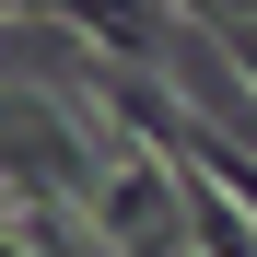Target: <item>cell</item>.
I'll use <instances>...</instances> for the list:
<instances>
[{"mask_svg":"<svg viewBox=\"0 0 257 257\" xmlns=\"http://www.w3.org/2000/svg\"><path fill=\"white\" fill-rule=\"evenodd\" d=\"M59 24H82V35H105L117 59H164V47H187V24L164 12V0H47Z\"/></svg>","mask_w":257,"mask_h":257,"instance_id":"obj_1","label":"cell"},{"mask_svg":"<svg viewBox=\"0 0 257 257\" xmlns=\"http://www.w3.org/2000/svg\"><path fill=\"white\" fill-rule=\"evenodd\" d=\"M176 164H187V152H176ZM187 245H199V257H257V210L210 176V164H187Z\"/></svg>","mask_w":257,"mask_h":257,"instance_id":"obj_2","label":"cell"}]
</instances>
